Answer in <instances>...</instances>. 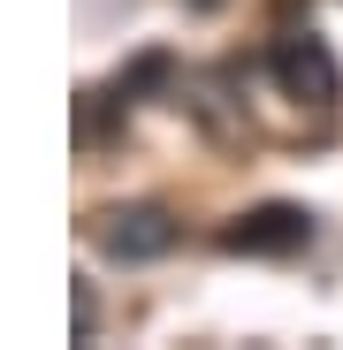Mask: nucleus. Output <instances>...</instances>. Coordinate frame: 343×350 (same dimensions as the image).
Wrapping results in <instances>:
<instances>
[{"instance_id":"obj_2","label":"nucleus","mask_w":343,"mask_h":350,"mask_svg":"<svg viewBox=\"0 0 343 350\" xmlns=\"http://www.w3.org/2000/svg\"><path fill=\"white\" fill-rule=\"evenodd\" d=\"M92 244H99L107 259H123V267H145V259H160L168 244H176V213H168V206H153V198L114 206V213H99Z\"/></svg>"},{"instance_id":"obj_1","label":"nucleus","mask_w":343,"mask_h":350,"mask_svg":"<svg viewBox=\"0 0 343 350\" xmlns=\"http://www.w3.org/2000/svg\"><path fill=\"white\" fill-rule=\"evenodd\" d=\"M275 84L305 99V107H335L343 99V69H335V53L320 31H282L275 38Z\"/></svg>"},{"instance_id":"obj_3","label":"nucleus","mask_w":343,"mask_h":350,"mask_svg":"<svg viewBox=\"0 0 343 350\" xmlns=\"http://www.w3.org/2000/svg\"><path fill=\"white\" fill-rule=\"evenodd\" d=\"M313 244V213L305 206H252L221 228V252H244V259H290Z\"/></svg>"}]
</instances>
